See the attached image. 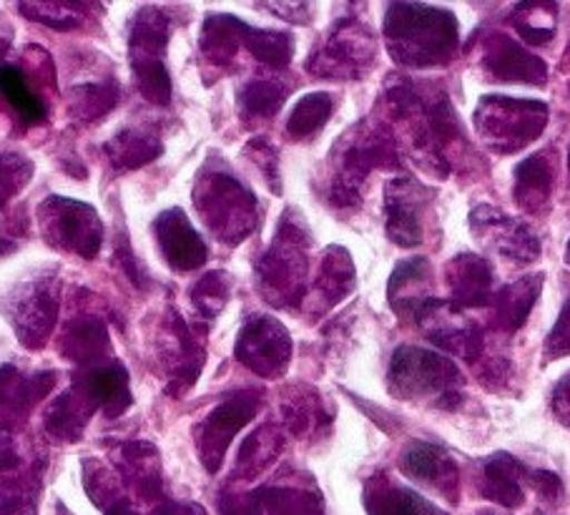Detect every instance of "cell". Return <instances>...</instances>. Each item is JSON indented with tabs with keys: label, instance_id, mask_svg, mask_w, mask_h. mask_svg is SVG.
Returning <instances> with one entry per match:
<instances>
[{
	"label": "cell",
	"instance_id": "59",
	"mask_svg": "<svg viewBox=\"0 0 570 515\" xmlns=\"http://www.w3.org/2000/svg\"><path fill=\"white\" fill-rule=\"evenodd\" d=\"M568 168H570V152H568Z\"/></svg>",
	"mask_w": 570,
	"mask_h": 515
},
{
	"label": "cell",
	"instance_id": "53",
	"mask_svg": "<svg viewBox=\"0 0 570 515\" xmlns=\"http://www.w3.org/2000/svg\"><path fill=\"white\" fill-rule=\"evenodd\" d=\"M104 511H106V515H139L131 508V503H126V501H116L111 505H106Z\"/></svg>",
	"mask_w": 570,
	"mask_h": 515
},
{
	"label": "cell",
	"instance_id": "35",
	"mask_svg": "<svg viewBox=\"0 0 570 515\" xmlns=\"http://www.w3.org/2000/svg\"><path fill=\"white\" fill-rule=\"evenodd\" d=\"M244 21L234 16H209L202 33V51L206 61L216 66L229 64L242 46Z\"/></svg>",
	"mask_w": 570,
	"mask_h": 515
},
{
	"label": "cell",
	"instance_id": "38",
	"mask_svg": "<svg viewBox=\"0 0 570 515\" xmlns=\"http://www.w3.org/2000/svg\"><path fill=\"white\" fill-rule=\"evenodd\" d=\"M242 46H247L257 61L272 68H287L294 54L292 36L279 31H259V28H252L247 23H244L242 31Z\"/></svg>",
	"mask_w": 570,
	"mask_h": 515
},
{
	"label": "cell",
	"instance_id": "11",
	"mask_svg": "<svg viewBox=\"0 0 570 515\" xmlns=\"http://www.w3.org/2000/svg\"><path fill=\"white\" fill-rule=\"evenodd\" d=\"M410 320L428 334V340L435 348L450 352L452 358L475 362L483 354V330L475 320H468L465 312L452 302L428 297L415 307Z\"/></svg>",
	"mask_w": 570,
	"mask_h": 515
},
{
	"label": "cell",
	"instance_id": "49",
	"mask_svg": "<svg viewBox=\"0 0 570 515\" xmlns=\"http://www.w3.org/2000/svg\"><path fill=\"white\" fill-rule=\"evenodd\" d=\"M528 480H530V485H533L540 498H546L550 503H556V501L563 498V483H560V478H558L556 473H550V470H530L528 473Z\"/></svg>",
	"mask_w": 570,
	"mask_h": 515
},
{
	"label": "cell",
	"instance_id": "36",
	"mask_svg": "<svg viewBox=\"0 0 570 515\" xmlns=\"http://www.w3.org/2000/svg\"><path fill=\"white\" fill-rule=\"evenodd\" d=\"M289 86L277 81V78H254V81L244 84L239 91V108L247 118L262 122V118H272L287 101Z\"/></svg>",
	"mask_w": 570,
	"mask_h": 515
},
{
	"label": "cell",
	"instance_id": "30",
	"mask_svg": "<svg viewBox=\"0 0 570 515\" xmlns=\"http://www.w3.org/2000/svg\"><path fill=\"white\" fill-rule=\"evenodd\" d=\"M94 408L88 405L81 392L76 388H68L63 395L46 412V430L53 440L61 443H76L81 438L88 420L94 418Z\"/></svg>",
	"mask_w": 570,
	"mask_h": 515
},
{
	"label": "cell",
	"instance_id": "10",
	"mask_svg": "<svg viewBox=\"0 0 570 515\" xmlns=\"http://www.w3.org/2000/svg\"><path fill=\"white\" fill-rule=\"evenodd\" d=\"M375 64V36L360 21H342L334 26L324 46L309 56L307 71L322 78L355 81Z\"/></svg>",
	"mask_w": 570,
	"mask_h": 515
},
{
	"label": "cell",
	"instance_id": "4",
	"mask_svg": "<svg viewBox=\"0 0 570 515\" xmlns=\"http://www.w3.org/2000/svg\"><path fill=\"white\" fill-rule=\"evenodd\" d=\"M387 380L392 395L402 400H425L448 410L463 400V375L435 350L400 348L392 354Z\"/></svg>",
	"mask_w": 570,
	"mask_h": 515
},
{
	"label": "cell",
	"instance_id": "27",
	"mask_svg": "<svg viewBox=\"0 0 570 515\" xmlns=\"http://www.w3.org/2000/svg\"><path fill=\"white\" fill-rule=\"evenodd\" d=\"M513 194L520 210L540 214L553 194V164L546 154H533L513 168Z\"/></svg>",
	"mask_w": 570,
	"mask_h": 515
},
{
	"label": "cell",
	"instance_id": "29",
	"mask_svg": "<svg viewBox=\"0 0 570 515\" xmlns=\"http://www.w3.org/2000/svg\"><path fill=\"white\" fill-rule=\"evenodd\" d=\"M61 350L68 360L83 365V368L104 362L108 350H111L106 324L101 320H91V317L73 320L63 330Z\"/></svg>",
	"mask_w": 570,
	"mask_h": 515
},
{
	"label": "cell",
	"instance_id": "1",
	"mask_svg": "<svg viewBox=\"0 0 570 515\" xmlns=\"http://www.w3.org/2000/svg\"><path fill=\"white\" fill-rule=\"evenodd\" d=\"M387 106L392 116L412 124V142L417 154L428 162L430 172L448 176L452 172V154L465 142L448 94L440 88L410 84V78H400L387 88Z\"/></svg>",
	"mask_w": 570,
	"mask_h": 515
},
{
	"label": "cell",
	"instance_id": "26",
	"mask_svg": "<svg viewBox=\"0 0 570 515\" xmlns=\"http://www.w3.org/2000/svg\"><path fill=\"white\" fill-rule=\"evenodd\" d=\"M365 503L370 515H448L420 493L385 478L367 483Z\"/></svg>",
	"mask_w": 570,
	"mask_h": 515
},
{
	"label": "cell",
	"instance_id": "56",
	"mask_svg": "<svg viewBox=\"0 0 570 515\" xmlns=\"http://www.w3.org/2000/svg\"><path fill=\"white\" fill-rule=\"evenodd\" d=\"M566 260H568V264H570V240H568V246H566Z\"/></svg>",
	"mask_w": 570,
	"mask_h": 515
},
{
	"label": "cell",
	"instance_id": "39",
	"mask_svg": "<svg viewBox=\"0 0 570 515\" xmlns=\"http://www.w3.org/2000/svg\"><path fill=\"white\" fill-rule=\"evenodd\" d=\"M334 111V98L324 91L307 94L299 98L297 106L292 108L287 132L294 138H309L320 132V128L327 124V118Z\"/></svg>",
	"mask_w": 570,
	"mask_h": 515
},
{
	"label": "cell",
	"instance_id": "25",
	"mask_svg": "<svg viewBox=\"0 0 570 515\" xmlns=\"http://www.w3.org/2000/svg\"><path fill=\"white\" fill-rule=\"evenodd\" d=\"M543 290V274H528L510 282L493 297V322L500 332L515 334L528 322L530 312Z\"/></svg>",
	"mask_w": 570,
	"mask_h": 515
},
{
	"label": "cell",
	"instance_id": "28",
	"mask_svg": "<svg viewBox=\"0 0 570 515\" xmlns=\"http://www.w3.org/2000/svg\"><path fill=\"white\" fill-rule=\"evenodd\" d=\"M121 473L144 501H161V458L149 443H129L121 448Z\"/></svg>",
	"mask_w": 570,
	"mask_h": 515
},
{
	"label": "cell",
	"instance_id": "37",
	"mask_svg": "<svg viewBox=\"0 0 570 515\" xmlns=\"http://www.w3.org/2000/svg\"><path fill=\"white\" fill-rule=\"evenodd\" d=\"M556 13L553 3H520L513 8V26L525 43L543 46L556 36Z\"/></svg>",
	"mask_w": 570,
	"mask_h": 515
},
{
	"label": "cell",
	"instance_id": "42",
	"mask_svg": "<svg viewBox=\"0 0 570 515\" xmlns=\"http://www.w3.org/2000/svg\"><path fill=\"white\" fill-rule=\"evenodd\" d=\"M229 294H232L229 274L209 272L196 282V286L191 290V302L196 307V312L206 317V320H214V317L224 310Z\"/></svg>",
	"mask_w": 570,
	"mask_h": 515
},
{
	"label": "cell",
	"instance_id": "24",
	"mask_svg": "<svg viewBox=\"0 0 570 515\" xmlns=\"http://www.w3.org/2000/svg\"><path fill=\"white\" fill-rule=\"evenodd\" d=\"M56 372H41L36 378H23L13 365L0 368V418H23L38 400L53 390Z\"/></svg>",
	"mask_w": 570,
	"mask_h": 515
},
{
	"label": "cell",
	"instance_id": "33",
	"mask_svg": "<svg viewBox=\"0 0 570 515\" xmlns=\"http://www.w3.org/2000/svg\"><path fill=\"white\" fill-rule=\"evenodd\" d=\"M314 290L324 300V304L332 307L345 300V297L355 290V264L352 256L342 246H330L322 256L317 284Z\"/></svg>",
	"mask_w": 570,
	"mask_h": 515
},
{
	"label": "cell",
	"instance_id": "8",
	"mask_svg": "<svg viewBox=\"0 0 570 515\" xmlns=\"http://www.w3.org/2000/svg\"><path fill=\"white\" fill-rule=\"evenodd\" d=\"M166 46H169V18L159 8H141L129 38L131 68L141 96L161 106L171 101V76L166 71Z\"/></svg>",
	"mask_w": 570,
	"mask_h": 515
},
{
	"label": "cell",
	"instance_id": "41",
	"mask_svg": "<svg viewBox=\"0 0 570 515\" xmlns=\"http://www.w3.org/2000/svg\"><path fill=\"white\" fill-rule=\"evenodd\" d=\"M38 490H41L38 465L21 478L0 483V515H38Z\"/></svg>",
	"mask_w": 570,
	"mask_h": 515
},
{
	"label": "cell",
	"instance_id": "2",
	"mask_svg": "<svg viewBox=\"0 0 570 515\" xmlns=\"http://www.w3.org/2000/svg\"><path fill=\"white\" fill-rule=\"evenodd\" d=\"M387 51L400 66H445L458 51V18L445 8L392 3L385 16Z\"/></svg>",
	"mask_w": 570,
	"mask_h": 515
},
{
	"label": "cell",
	"instance_id": "46",
	"mask_svg": "<svg viewBox=\"0 0 570 515\" xmlns=\"http://www.w3.org/2000/svg\"><path fill=\"white\" fill-rule=\"evenodd\" d=\"M430 274V262L425 256H415V260H405L395 266V272L390 276V300H395L407 286H417Z\"/></svg>",
	"mask_w": 570,
	"mask_h": 515
},
{
	"label": "cell",
	"instance_id": "9",
	"mask_svg": "<svg viewBox=\"0 0 570 515\" xmlns=\"http://www.w3.org/2000/svg\"><path fill=\"white\" fill-rule=\"evenodd\" d=\"M58 292L61 282L53 272H41L6 300V314L28 350L43 348L58 320Z\"/></svg>",
	"mask_w": 570,
	"mask_h": 515
},
{
	"label": "cell",
	"instance_id": "47",
	"mask_svg": "<svg viewBox=\"0 0 570 515\" xmlns=\"http://www.w3.org/2000/svg\"><path fill=\"white\" fill-rule=\"evenodd\" d=\"M568 354H570V297L563 304V310H560V314H558L556 327L548 334L543 358L560 360V358H568Z\"/></svg>",
	"mask_w": 570,
	"mask_h": 515
},
{
	"label": "cell",
	"instance_id": "34",
	"mask_svg": "<svg viewBox=\"0 0 570 515\" xmlns=\"http://www.w3.org/2000/svg\"><path fill=\"white\" fill-rule=\"evenodd\" d=\"M0 96L6 98L8 106L21 116V122L28 126L43 124L48 116L46 101L38 96L28 76L16 66H0Z\"/></svg>",
	"mask_w": 570,
	"mask_h": 515
},
{
	"label": "cell",
	"instance_id": "5",
	"mask_svg": "<svg viewBox=\"0 0 570 515\" xmlns=\"http://www.w3.org/2000/svg\"><path fill=\"white\" fill-rule=\"evenodd\" d=\"M196 212L224 244H242L259 220L257 200L242 182L222 168H206L196 182Z\"/></svg>",
	"mask_w": 570,
	"mask_h": 515
},
{
	"label": "cell",
	"instance_id": "21",
	"mask_svg": "<svg viewBox=\"0 0 570 515\" xmlns=\"http://www.w3.org/2000/svg\"><path fill=\"white\" fill-rule=\"evenodd\" d=\"M400 468L412 480L435 488L450 501H458V465L445 448L435 443H410L400 458Z\"/></svg>",
	"mask_w": 570,
	"mask_h": 515
},
{
	"label": "cell",
	"instance_id": "48",
	"mask_svg": "<svg viewBox=\"0 0 570 515\" xmlns=\"http://www.w3.org/2000/svg\"><path fill=\"white\" fill-rule=\"evenodd\" d=\"M247 154H252V158L257 162L264 176H267V184L279 194L282 192L279 164H277V152H274V146L267 142V138H254V142L247 146Z\"/></svg>",
	"mask_w": 570,
	"mask_h": 515
},
{
	"label": "cell",
	"instance_id": "45",
	"mask_svg": "<svg viewBox=\"0 0 570 515\" xmlns=\"http://www.w3.org/2000/svg\"><path fill=\"white\" fill-rule=\"evenodd\" d=\"M284 420H287L289 430L294 435H304L317 428V425H327L330 418L322 412V405L312 398L289 400L284 405Z\"/></svg>",
	"mask_w": 570,
	"mask_h": 515
},
{
	"label": "cell",
	"instance_id": "43",
	"mask_svg": "<svg viewBox=\"0 0 570 515\" xmlns=\"http://www.w3.org/2000/svg\"><path fill=\"white\" fill-rule=\"evenodd\" d=\"M33 176L31 158L23 154L6 152L0 154V210L21 194Z\"/></svg>",
	"mask_w": 570,
	"mask_h": 515
},
{
	"label": "cell",
	"instance_id": "13",
	"mask_svg": "<svg viewBox=\"0 0 570 515\" xmlns=\"http://www.w3.org/2000/svg\"><path fill=\"white\" fill-rule=\"evenodd\" d=\"M262 408V392L259 390H239L226 398L224 402L206 415V420L196 430V448H199V458L204 468L216 473L222 468L224 455L229 450L232 440L237 433L254 420V415Z\"/></svg>",
	"mask_w": 570,
	"mask_h": 515
},
{
	"label": "cell",
	"instance_id": "58",
	"mask_svg": "<svg viewBox=\"0 0 570 515\" xmlns=\"http://www.w3.org/2000/svg\"><path fill=\"white\" fill-rule=\"evenodd\" d=\"M478 515H495V513H488V511H483V513H478Z\"/></svg>",
	"mask_w": 570,
	"mask_h": 515
},
{
	"label": "cell",
	"instance_id": "3",
	"mask_svg": "<svg viewBox=\"0 0 570 515\" xmlns=\"http://www.w3.org/2000/svg\"><path fill=\"white\" fill-rule=\"evenodd\" d=\"M309 232L299 216L287 212L267 254L257 264L259 290L274 307H294L307 290Z\"/></svg>",
	"mask_w": 570,
	"mask_h": 515
},
{
	"label": "cell",
	"instance_id": "55",
	"mask_svg": "<svg viewBox=\"0 0 570 515\" xmlns=\"http://www.w3.org/2000/svg\"><path fill=\"white\" fill-rule=\"evenodd\" d=\"M6 48H8V33H0V56L6 54Z\"/></svg>",
	"mask_w": 570,
	"mask_h": 515
},
{
	"label": "cell",
	"instance_id": "20",
	"mask_svg": "<svg viewBox=\"0 0 570 515\" xmlns=\"http://www.w3.org/2000/svg\"><path fill=\"white\" fill-rule=\"evenodd\" d=\"M422 206L425 190L412 179H392L385 190L387 236L397 246L422 244Z\"/></svg>",
	"mask_w": 570,
	"mask_h": 515
},
{
	"label": "cell",
	"instance_id": "31",
	"mask_svg": "<svg viewBox=\"0 0 570 515\" xmlns=\"http://www.w3.org/2000/svg\"><path fill=\"white\" fill-rule=\"evenodd\" d=\"M282 433L277 425H262L259 430H254L247 440L242 443L237 453V468H234V478L252 480L257 478L262 470H267L269 465L277 460L282 453Z\"/></svg>",
	"mask_w": 570,
	"mask_h": 515
},
{
	"label": "cell",
	"instance_id": "12",
	"mask_svg": "<svg viewBox=\"0 0 570 515\" xmlns=\"http://www.w3.org/2000/svg\"><path fill=\"white\" fill-rule=\"evenodd\" d=\"M38 220H41V230L48 244L81 254L86 260H91L101 250L104 226L94 206L51 196L38 210Z\"/></svg>",
	"mask_w": 570,
	"mask_h": 515
},
{
	"label": "cell",
	"instance_id": "14",
	"mask_svg": "<svg viewBox=\"0 0 570 515\" xmlns=\"http://www.w3.org/2000/svg\"><path fill=\"white\" fill-rule=\"evenodd\" d=\"M237 360L259 378H279L292 360V337L287 327L272 317H254L237 340Z\"/></svg>",
	"mask_w": 570,
	"mask_h": 515
},
{
	"label": "cell",
	"instance_id": "22",
	"mask_svg": "<svg viewBox=\"0 0 570 515\" xmlns=\"http://www.w3.org/2000/svg\"><path fill=\"white\" fill-rule=\"evenodd\" d=\"M450 302L468 310V307H485L493 302V266L478 254H458L448 264Z\"/></svg>",
	"mask_w": 570,
	"mask_h": 515
},
{
	"label": "cell",
	"instance_id": "18",
	"mask_svg": "<svg viewBox=\"0 0 570 515\" xmlns=\"http://www.w3.org/2000/svg\"><path fill=\"white\" fill-rule=\"evenodd\" d=\"M483 68L500 84H535L543 86L548 66L505 33L488 36L483 48Z\"/></svg>",
	"mask_w": 570,
	"mask_h": 515
},
{
	"label": "cell",
	"instance_id": "32",
	"mask_svg": "<svg viewBox=\"0 0 570 515\" xmlns=\"http://www.w3.org/2000/svg\"><path fill=\"white\" fill-rule=\"evenodd\" d=\"M164 146L159 136H154L144 128H126L114 142L106 144V156L119 172H131V168L146 166L154 162L156 156H161Z\"/></svg>",
	"mask_w": 570,
	"mask_h": 515
},
{
	"label": "cell",
	"instance_id": "16",
	"mask_svg": "<svg viewBox=\"0 0 570 515\" xmlns=\"http://www.w3.org/2000/svg\"><path fill=\"white\" fill-rule=\"evenodd\" d=\"M473 234L495 254L505 256L508 262L530 264L540 256V242L535 232L525 222L510 220L495 206H478L470 214Z\"/></svg>",
	"mask_w": 570,
	"mask_h": 515
},
{
	"label": "cell",
	"instance_id": "57",
	"mask_svg": "<svg viewBox=\"0 0 570 515\" xmlns=\"http://www.w3.org/2000/svg\"><path fill=\"white\" fill-rule=\"evenodd\" d=\"M535 515H553V513H543V511H538Z\"/></svg>",
	"mask_w": 570,
	"mask_h": 515
},
{
	"label": "cell",
	"instance_id": "6",
	"mask_svg": "<svg viewBox=\"0 0 570 515\" xmlns=\"http://www.w3.org/2000/svg\"><path fill=\"white\" fill-rule=\"evenodd\" d=\"M397 166V146L382 126L362 124L340 148L337 172L330 186V202L334 206H352L360 202V190L375 168Z\"/></svg>",
	"mask_w": 570,
	"mask_h": 515
},
{
	"label": "cell",
	"instance_id": "15",
	"mask_svg": "<svg viewBox=\"0 0 570 515\" xmlns=\"http://www.w3.org/2000/svg\"><path fill=\"white\" fill-rule=\"evenodd\" d=\"M222 515H324L322 495L307 485H264V488L224 495Z\"/></svg>",
	"mask_w": 570,
	"mask_h": 515
},
{
	"label": "cell",
	"instance_id": "19",
	"mask_svg": "<svg viewBox=\"0 0 570 515\" xmlns=\"http://www.w3.org/2000/svg\"><path fill=\"white\" fill-rule=\"evenodd\" d=\"M154 234L156 242H159L164 260L169 262V266H174L176 272L199 270L206 262V256H209V250H206L199 232L194 230L181 210L164 212L154 224Z\"/></svg>",
	"mask_w": 570,
	"mask_h": 515
},
{
	"label": "cell",
	"instance_id": "51",
	"mask_svg": "<svg viewBox=\"0 0 570 515\" xmlns=\"http://www.w3.org/2000/svg\"><path fill=\"white\" fill-rule=\"evenodd\" d=\"M550 410H553L556 418L570 428V372L560 378L556 385L553 398H550Z\"/></svg>",
	"mask_w": 570,
	"mask_h": 515
},
{
	"label": "cell",
	"instance_id": "17",
	"mask_svg": "<svg viewBox=\"0 0 570 515\" xmlns=\"http://www.w3.org/2000/svg\"><path fill=\"white\" fill-rule=\"evenodd\" d=\"M73 388L83 395L96 412L101 410L108 418H119L134 402L129 370L116 360L83 368L76 375Z\"/></svg>",
	"mask_w": 570,
	"mask_h": 515
},
{
	"label": "cell",
	"instance_id": "44",
	"mask_svg": "<svg viewBox=\"0 0 570 515\" xmlns=\"http://www.w3.org/2000/svg\"><path fill=\"white\" fill-rule=\"evenodd\" d=\"M18 11L26 13L31 21H38L43 26L58 28V31H68L81 23L86 6L76 3H23L18 6Z\"/></svg>",
	"mask_w": 570,
	"mask_h": 515
},
{
	"label": "cell",
	"instance_id": "52",
	"mask_svg": "<svg viewBox=\"0 0 570 515\" xmlns=\"http://www.w3.org/2000/svg\"><path fill=\"white\" fill-rule=\"evenodd\" d=\"M151 515H206L199 503H176V501H159L154 505Z\"/></svg>",
	"mask_w": 570,
	"mask_h": 515
},
{
	"label": "cell",
	"instance_id": "23",
	"mask_svg": "<svg viewBox=\"0 0 570 515\" xmlns=\"http://www.w3.org/2000/svg\"><path fill=\"white\" fill-rule=\"evenodd\" d=\"M528 468L518 458L508 453H495L483 463L480 475V493L483 498L493 501L503 508H520L525 503L523 480L528 478Z\"/></svg>",
	"mask_w": 570,
	"mask_h": 515
},
{
	"label": "cell",
	"instance_id": "40",
	"mask_svg": "<svg viewBox=\"0 0 570 515\" xmlns=\"http://www.w3.org/2000/svg\"><path fill=\"white\" fill-rule=\"evenodd\" d=\"M116 101H119V86L111 78L108 81L81 84L71 91V114L81 122H94V118L111 111Z\"/></svg>",
	"mask_w": 570,
	"mask_h": 515
},
{
	"label": "cell",
	"instance_id": "50",
	"mask_svg": "<svg viewBox=\"0 0 570 515\" xmlns=\"http://www.w3.org/2000/svg\"><path fill=\"white\" fill-rule=\"evenodd\" d=\"M18 465H21V450H18V443L11 433L0 428V478L8 473H13Z\"/></svg>",
	"mask_w": 570,
	"mask_h": 515
},
{
	"label": "cell",
	"instance_id": "54",
	"mask_svg": "<svg viewBox=\"0 0 570 515\" xmlns=\"http://www.w3.org/2000/svg\"><path fill=\"white\" fill-rule=\"evenodd\" d=\"M16 246H18L16 236H8V234H6V224H0V256L11 254V252L16 250Z\"/></svg>",
	"mask_w": 570,
	"mask_h": 515
},
{
	"label": "cell",
	"instance_id": "7",
	"mask_svg": "<svg viewBox=\"0 0 570 515\" xmlns=\"http://www.w3.org/2000/svg\"><path fill=\"white\" fill-rule=\"evenodd\" d=\"M548 106L533 98L485 96L475 111V128L498 154H515L548 126Z\"/></svg>",
	"mask_w": 570,
	"mask_h": 515
}]
</instances>
